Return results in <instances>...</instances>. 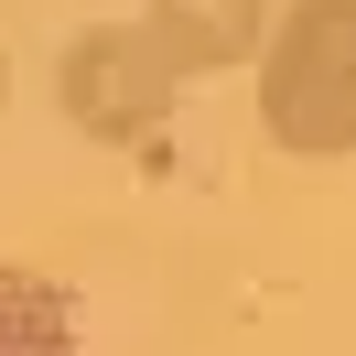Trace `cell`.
Wrapping results in <instances>:
<instances>
[{"label": "cell", "instance_id": "6da1fadb", "mask_svg": "<svg viewBox=\"0 0 356 356\" xmlns=\"http://www.w3.org/2000/svg\"><path fill=\"white\" fill-rule=\"evenodd\" d=\"M259 140L291 162H346L356 152V0H281L270 44L248 65Z\"/></svg>", "mask_w": 356, "mask_h": 356}, {"label": "cell", "instance_id": "7a4b0ae2", "mask_svg": "<svg viewBox=\"0 0 356 356\" xmlns=\"http://www.w3.org/2000/svg\"><path fill=\"white\" fill-rule=\"evenodd\" d=\"M184 87L195 76L162 54L152 22H87L65 33V54H54V108H65L76 140H97V152H140V140L173 130Z\"/></svg>", "mask_w": 356, "mask_h": 356}, {"label": "cell", "instance_id": "3957f363", "mask_svg": "<svg viewBox=\"0 0 356 356\" xmlns=\"http://www.w3.org/2000/svg\"><path fill=\"white\" fill-rule=\"evenodd\" d=\"M270 11H281V0H140V22L162 33V54H173L184 76H238V65H259Z\"/></svg>", "mask_w": 356, "mask_h": 356}, {"label": "cell", "instance_id": "277c9868", "mask_svg": "<svg viewBox=\"0 0 356 356\" xmlns=\"http://www.w3.org/2000/svg\"><path fill=\"white\" fill-rule=\"evenodd\" d=\"M0 356H76L65 346V302L22 270H0Z\"/></svg>", "mask_w": 356, "mask_h": 356}, {"label": "cell", "instance_id": "5b68a950", "mask_svg": "<svg viewBox=\"0 0 356 356\" xmlns=\"http://www.w3.org/2000/svg\"><path fill=\"white\" fill-rule=\"evenodd\" d=\"M0 108H11V44H0Z\"/></svg>", "mask_w": 356, "mask_h": 356}]
</instances>
